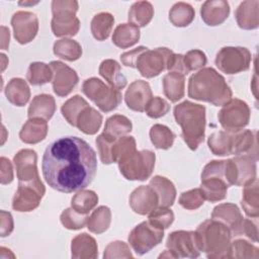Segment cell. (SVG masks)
I'll use <instances>...</instances> for the list:
<instances>
[{
	"mask_svg": "<svg viewBox=\"0 0 259 259\" xmlns=\"http://www.w3.org/2000/svg\"><path fill=\"white\" fill-rule=\"evenodd\" d=\"M42 175L53 189L70 193L87 187L97 170L96 153L78 137H65L51 143L42 156Z\"/></svg>",
	"mask_w": 259,
	"mask_h": 259,
	"instance_id": "cell-1",
	"label": "cell"
},
{
	"mask_svg": "<svg viewBox=\"0 0 259 259\" xmlns=\"http://www.w3.org/2000/svg\"><path fill=\"white\" fill-rule=\"evenodd\" d=\"M232 90L225 78L213 68H202L188 80V96L222 106L232 99Z\"/></svg>",
	"mask_w": 259,
	"mask_h": 259,
	"instance_id": "cell-2",
	"label": "cell"
},
{
	"mask_svg": "<svg viewBox=\"0 0 259 259\" xmlns=\"http://www.w3.org/2000/svg\"><path fill=\"white\" fill-rule=\"evenodd\" d=\"M174 118L181 126V137L188 148L195 151L205 135V107L185 100L174 107Z\"/></svg>",
	"mask_w": 259,
	"mask_h": 259,
	"instance_id": "cell-3",
	"label": "cell"
},
{
	"mask_svg": "<svg viewBox=\"0 0 259 259\" xmlns=\"http://www.w3.org/2000/svg\"><path fill=\"white\" fill-rule=\"evenodd\" d=\"M195 232L201 252H204L207 258H228L232 234L225 224L213 219L206 220Z\"/></svg>",
	"mask_w": 259,
	"mask_h": 259,
	"instance_id": "cell-4",
	"label": "cell"
},
{
	"mask_svg": "<svg viewBox=\"0 0 259 259\" xmlns=\"http://www.w3.org/2000/svg\"><path fill=\"white\" fill-rule=\"evenodd\" d=\"M229 186L231 185L227 176L226 160H212L204 166L199 188L205 200L210 202L223 200L227 195Z\"/></svg>",
	"mask_w": 259,
	"mask_h": 259,
	"instance_id": "cell-5",
	"label": "cell"
},
{
	"mask_svg": "<svg viewBox=\"0 0 259 259\" xmlns=\"http://www.w3.org/2000/svg\"><path fill=\"white\" fill-rule=\"evenodd\" d=\"M78 2L75 0H54L52 2L53 18L51 27L56 36H73L80 28V21L76 16Z\"/></svg>",
	"mask_w": 259,
	"mask_h": 259,
	"instance_id": "cell-6",
	"label": "cell"
},
{
	"mask_svg": "<svg viewBox=\"0 0 259 259\" xmlns=\"http://www.w3.org/2000/svg\"><path fill=\"white\" fill-rule=\"evenodd\" d=\"M82 92L92 100L103 112H110L121 102V92L113 87L107 86L98 78L86 79L82 84Z\"/></svg>",
	"mask_w": 259,
	"mask_h": 259,
	"instance_id": "cell-7",
	"label": "cell"
},
{
	"mask_svg": "<svg viewBox=\"0 0 259 259\" xmlns=\"http://www.w3.org/2000/svg\"><path fill=\"white\" fill-rule=\"evenodd\" d=\"M156 155L150 150L136 151L127 158L119 161V172L127 180H147L153 173Z\"/></svg>",
	"mask_w": 259,
	"mask_h": 259,
	"instance_id": "cell-8",
	"label": "cell"
},
{
	"mask_svg": "<svg viewBox=\"0 0 259 259\" xmlns=\"http://www.w3.org/2000/svg\"><path fill=\"white\" fill-rule=\"evenodd\" d=\"M252 61L251 53L243 47H224L217 56L214 63L219 70L228 75L247 71Z\"/></svg>",
	"mask_w": 259,
	"mask_h": 259,
	"instance_id": "cell-9",
	"label": "cell"
},
{
	"mask_svg": "<svg viewBox=\"0 0 259 259\" xmlns=\"http://www.w3.org/2000/svg\"><path fill=\"white\" fill-rule=\"evenodd\" d=\"M164 237V230L149 221L136 226L128 235V243L138 255H144L160 244Z\"/></svg>",
	"mask_w": 259,
	"mask_h": 259,
	"instance_id": "cell-10",
	"label": "cell"
},
{
	"mask_svg": "<svg viewBox=\"0 0 259 259\" xmlns=\"http://www.w3.org/2000/svg\"><path fill=\"white\" fill-rule=\"evenodd\" d=\"M218 118L223 128L227 132H239L249 123L250 108L245 101L234 98L223 105V108L219 111Z\"/></svg>",
	"mask_w": 259,
	"mask_h": 259,
	"instance_id": "cell-11",
	"label": "cell"
},
{
	"mask_svg": "<svg viewBox=\"0 0 259 259\" xmlns=\"http://www.w3.org/2000/svg\"><path fill=\"white\" fill-rule=\"evenodd\" d=\"M45 192L46 188L40 178L31 181H19L12 199V208L20 212L31 211L39 205Z\"/></svg>",
	"mask_w": 259,
	"mask_h": 259,
	"instance_id": "cell-12",
	"label": "cell"
},
{
	"mask_svg": "<svg viewBox=\"0 0 259 259\" xmlns=\"http://www.w3.org/2000/svg\"><path fill=\"white\" fill-rule=\"evenodd\" d=\"M173 52L167 48H157L155 50H147L142 53L137 62L136 67L140 74L145 78H153L167 70L168 59Z\"/></svg>",
	"mask_w": 259,
	"mask_h": 259,
	"instance_id": "cell-13",
	"label": "cell"
},
{
	"mask_svg": "<svg viewBox=\"0 0 259 259\" xmlns=\"http://www.w3.org/2000/svg\"><path fill=\"white\" fill-rule=\"evenodd\" d=\"M166 247L171 250L177 258H196L201 253L197 234L193 231L172 232L167 238Z\"/></svg>",
	"mask_w": 259,
	"mask_h": 259,
	"instance_id": "cell-14",
	"label": "cell"
},
{
	"mask_svg": "<svg viewBox=\"0 0 259 259\" xmlns=\"http://www.w3.org/2000/svg\"><path fill=\"white\" fill-rule=\"evenodd\" d=\"M49 65L53 70L54 92L60 97L69 95L79 81L76 71L60 61H52Z\"/></svg>",
	"mask_w": 259,
	"mask_h": 259,
	"instance_id": "cell-15",
	"label": "cell"
},
{
	"mask_svg": "<svg viewBox=\"0 0 259 259\" xmlns=\"http://www.w3.org/2000/svg\"><path fill=\"white\" fill-rule=\"evenodd\" d=\"M15 39L20 45L30 42L38 31V19L30 11H17L11 17Z\"/></svg>",
	"mask_w": 259,
	"mask_h": 259,
	"instance_id": "cell-16",
	"label": "cell"
},
{
	"mask_svg": "<svg viewBox=\"0 0 259 259\" xmlns=\"http://www.w3.org/2000/svg\"><path fill=\"white\" fill-rule=\"evenodd\" d=\"M228 162L232 185L244 186L256 178V160L251 156H236Z\"/></svg>",
	"mask_w": 259,
	"mask_h": 259,
	"instance_id": "cell-17",
	"label": "cell"
},
{
	"mask_svg": "<svg viewBox=\"0 0 259 259\" xmlns=\"http://www.w3.org/2000/svg\"><path fill=\"white\" fill-rule=\"evenodd\" d=\"M153 98L150 84L144 80H136L130 84L124 94L127 107L134 111L144 112L150 100Z\"/></svg>",
	"mask_w": 259,
	"mask_h": 259,
	"instance_id": "cell-18",
	"label": "cell"
},
{
	"mask_svg": "<svg viewBox=\"0 0 259 259\" xmlns=\"http://www.w3.org/2000/svg\"><path fill=\"white\" fill-rule=\"evenodd\" d=\"M130 205L139 214H149L159 205V197L150 185H141L130 195Z\"/></svg>",
	"mask_w": 259,
	"mask_h": 259,
	"instance_id": "cell-19",
	"label": "cell"
},
{
	"mask_svg": "<svg viewBox=\"0 0 259 259\" xmlns=\"http://www.w3.org/2000/svg\"><path fill=\"white\" fill-rule=\"evenodd\" d=\"M37 155L34 150L22 149L13 158L18 181H31L39 178L36 167Z\"/></svg>",
	"mask_w": 259,
	"mask_h": 259,
	"instance_id": "cell-20",
	"label": "cell"
},
{
	"mask_svg": "<svg viewBox=\"0 0 259 259\" xmlns=\"http://www.w3.org/2000/svg\"><path fill=\"white\" fill-rule=\"evenodd\" d=\"M211 219L225 224L230 229L233 236H241L244 218L236 204L226 202L217 205L212 209Z\"/></svg>",
	"mask_w": 259,
	"mask_h": 259,
	"instance_id": "cell-21",
	"label": "cell"
},
{
	"mask_svg": "<svg viewBox=\"0 0 259 259\" xmlns=\"http://www.w3.org/2000/svg\"><path fill=\"white\" fill-rule=\"evenodd\" d=\"M230 14V5L225 0H207L200 7L201 19L209 26L222 24Z\"/></svg>",
	"mask_w": 259,
	"mask_h": 259,
	"instance_id": "cell-22",
	"label": "cell"
},
{
	"mask_svg": "<svg viewBox=\"0 0 259 259\" xmlns=\"http://www.w3.org/2000/svg\"><path fill=\"white\" fill-rule=\"evenodd\" d=\"M237 23L242 29H255L259 26V1L247 0L240 3L235 11Z\"/></svg>",
	"mask_w": 259,
	"mask_h": 259,
	"instance_id": "cell-23",
	"label": "cell"
},
{
	"mask_svg": "<svg viewBox=\"0 0 259 259\" xmlns=\"http://www.w3.org/2000/svg\"><path fill=\"white\" fill-rule=\"evenodd\" d=\"M71 256L74 259H95L98 256V247L95 239L86 233L73 238Z\"/></svg>",
	"mask_w": 259,
	"mask_h": 259,
	"instance_id": "cell-24",
	"label": "cell"
},
{
	"mask_svg": "<svg viewBox=\"0 0 259 259\" xmlns=\"http://www.w3.org/2000/svg\"><path fill=\"white\" fill-rule=\"evenodd\" d=\"M56 111V102L52 95L49 94H38L31 100L27 116L28 118H41L45 120H50Z\"/></svg>",
	"mask_w": 259,
	"mask_h": 259,
	"instance_id": "cell-25",
	"label": "cell"
},
{
	"mask_svg": "<svg viewBox=\"0 0 259 259\" xmlns=\"http://www.w3.org/2000/svg\"><path fill=\"white\" fill-rule=\"evenodd\" d=\"M48 130L47 120L36 117L28 118L19 132V138L25 144H37L46 139Z\"/></svg>",
	"mask_w": 259,
	"mask_h": 259,
	"instance_id": "cell-26",
	"label": "cell"
},
{
	"mask_svg": "<svg viewBox=\"0 0 259 259\" xmlns=\"http://www.w3.org/2000/svg\"><path fill=\"white\" fill-rule=\"evenodd\" d=\"M149 185L152 186L158 194V206L170 207L174 203L176 198V189L173 182L168 178L161 175H156L151 179Z\"/></svg>",
	"mask_w": 259,
	"mask_h": 259,
	"instance_id": "cell-27",
	"label": "cell"
},
{
	"mask_svg": "<svg viewBox=\"0 0 259 259\" xmlns=\"http://www.w3.org/2000/svg\"><path fill=\"white\" fill-rule=\"evenodd\" d=\"M235 134L227 131L212 133L207 139V146L212 154L217 156L233 155Z\"/></svg>",
	"mask_w": 259,
	"mask_h": 259,
	"instance_id": "cell-28",
	"label": "cell"
},
{
	"mask_svg": "<svg viewBox=\"0 0 259 259\" xmlns=\"http://www.w3.org/2000/svg\"><path fill=\"white\" fill-rule=\"evenodd\" d=\"M7 100L15 106H24L30 97V89L21 78H12L5 87Z\"/></svg>",
	"mask_w": 259,
	"mask_h": 259,
	"instance_id": "cell-29",
	"label": "cell"
},
{
	"mask_svg": "<svg viewBox=\"0 0 259 259\" xmlns=\"http://www.w3.org/2000/svg\"><path fill=\"white\" fill-rule=\"evenodd\" d=\"M99 74L107 81L110 87L120 90L126 86V78L121 73L120 65L115 60L107 59L102 61L99 66Z\"/></svg>",
	"mask_w": 259,
	"mask_h": 259,
	"instance_id": "cell-30",
	"label": "cell"
},
{
	"mask_svg": "<svg viewBox=\"0 0 259 259\" xmlns=\"http://www.w3.org/2000/svg\"><path fill=\"white\" fill-rule=\"evenodd\" d=\"M163 91L171 102H177L184 96L185 76L178 72H169L163 77Z\"/></svg>",
	"mask_w": 259,
	"mask_h": 259,
	"instance_id": "cell-31",
	"label": "cell"
},
{
	"mask_svg": "<svg viewBox=\"0 0 259 259\" xmlns=\"http://www.w3.org/2000/svg\"><path fill=\"white\" fill-rule=\"evenodd\" d=\"M140 28L132 23H122L115 27L112 34V42L120 48L126 49L136 45L140 39Z\"/></svg>",
	"mask_w": 259,
	"mask_h": 259,
	"instance_id": "cell-32",
	"label": "cell"
},
{
	"mask_svg": "<svg viewBox=\"0 0 259 259\" xmlns=\"http://www.w3.org/2000/svg\"><path fill=\"white\" fill-rule=\"evenodd\" d=\"M242 207L245 213L253 219L259 215V190L258 180L255 178L253 181L244 185L243 197L241 200Z\"/></svg>",
	"mask_w": 259,
	"mask_h": 259,
	"instance_id": "cell-33",
	"label": "cell"
},
{
	"mask_svg": "<svg viewBox=\"0 0 259 259\" xmlns=\"http://www.w3.org/2000/svg\"><path fill=\"white\" fill-rule=\"evenodd\" d=\"M102 123V115L93 107L87 106L79 114L76 127L86 135H94L98 132Z\"/></svg>",
	"mask_w": 259,
	"mask_h": 259,
	"instance_id": "cell-34",
	"label": "cell"
},
{
	"mask_svg": "<svg viewBox=\"0 0 259 259\" xmlns=\"http://www.w3.org/2000/svg\"><path fill=\"white\" fill-rule=\"evenodd\" d=\"M132 128V121L126 116L121 114H114L107 118L102 134H104L108 139L116 141L120 137L130 133Z\"/></svg>",
	"mask_w": 259,
	"mask_h": 259,
	"instance_id": "cell-35",
	"label": "cell"
},
{
	"mask_svg": "<svg viewBox=\"0 0 259 259\" xmlns=\"http://www.w3.org/2000/svg\"><path fill=\"white\" fill-rule=\"evenodd\" d=\"M154 16L153 5L148 1L135 2L128 11V21L138 27L146 26Z\"/></svg>",
	"mask_w": 259,
	"mask_h": 259,
	"instance_id": "cell-36",
	"label": "cell"
},
{
	"mask_svg": "<svg viewBox=\"0 0 259 259\" xmlns=\"http://www.w3.org/2000/svg\"><path fill=\"white\" fill-rule=\"evenodd\" d=\"M114 17L108 12H100L94 15L91 20V32L95 39L105 40L113 27Z\"/></svg>",
	"mask_w": 259,
	"mask_h": 259,
	"instance_id": "cell-37",
	"label": "cell"
},
{
	"mask_svg": "<svg viewBox=\"0 0 259 259\" xmlns=\"http://www.w3.org/2000/svg\"><path fill=\"white\" fill-rule=\"evenodd\" d=\"M195 11L193 7L185 2L175 3L169 11V20L174 26L185 27L194 19Z\"/></svg>",
	"mask_w": 259,
	"mask_h": 259,
	"instance_id": "cell-38",
	"label": "cell"
},
{
	"mask_svg": "<svg viewBox=\"0 0 259 259\" xmlns=\"http://www.w3.org/2000/svg\"><path fill=\"white\" fill-rule=\"evenodd\" d=\"M111 222V211L110 208L101 205L98 206L87 221V228L91 233L94 234H102L104 233L110 226Z\"/></svg>",
	"mask_w": 259,
	"mask_h": 259,
	"instance_id": "cell-39",
	"label": "cell"
},
{
	"mask_svg": "<svg viewBox=\"0 0 259 259\" xmlns=\"http://www.w3.org/2000/svg\"><path fill=\"white\" fill-rule=\"evenodd\" d=\"M54 54L66 61L73 62L78 60L82 55L80 44L71 38H62L57 40L53 47Z\"/></svg>",
	"mask_w": 259,
	"mask_h": 259,
	"instance_id": "cell-40",
	"label": "cell"
},
{
	"mask_svg": "<svg viewBox=\"0 0 259 259\" xmlns=\"http://www.w3.org/2000/svg\"><path fill=\"white\" fill-rule=\"evenodd\" d=\"M26 78L33 86L44 85L53 80V70L50 65L42 62H33L27 69Z\"/></svg>",
	"mask_w": 259,
	"mask_h": 259,
	"instance_id": "cell-41",
	"label": "cell"
},
{
	"mask_svg": "<svg viewBox=\"0 0 259 259\" xmlns=\"http://www.w3.org/2000/svg\"><path fill=\"white\" fill-rule=\"evenodd\" d=\"M149 134L152 144L155 146V148L161 150L171 148L175 140V134L168 126L160 123L154 124Z\"/></svg>",
	"mask_w": 259,
	"mask_h": 259,
	"instance_id": "cell-42",
	"label": "cell"
},
{
	"mask_svg": "<svg viewBox=\"0 0 259 259\" xmlns=\"http://www.w3.org/2000/svg\"><path fill=\"white\" fill-rule=\"evenodd\" d=\"M98 202V195L93 190L81 189L71 199V206L80 213L88 214Z\"/></svg>",
	"mask_w": 259,
	"mask_h": 259,
	"instance_id": "cell-43",
	"label": "cell"
},
{
	"mask_svg": "<svg viewBox=\"0 0 259 259\" xmlns=\"http://www.w3.org/2000/svg\"><path fill=\"white\" fill-rule=\"evenodd\" d=\"M89 106L88 102L80 95H75L68 99L61 107V112L65 119L73 126H76V121L79 114L84 108Z\"/></svg>",
	"mask_w": 259,
	"mask_h": 259,
	"instance_id": "cell-44",
	"label": "cell"
},
{
	"mask_svg": "<svg viewBox=\"0 0 259 259\" xmlns=\"http://www.w3.org/2000/svg\"><path fill=\"white\" fill-rule=\"evenodd\" d=\"M137 151L136 140L132 136H122L117 139L111 149V156L113 163H118L119 161L127 158L133 153Z\"/></svg>",
	"mask_w": 259,
	"mask_h": 259,
	"instance_id": "cell-45",
	"label": "cell"
},
{
	"mask_svg": "<svg viewBox=\"0 0 259 259\" xmlns=\"http://www.w3.org/2000/svg\"><path fill=\"white\" fill-rule=\"evenodd\" d=\"M259 249L246 240L238 239L231 243L228 258H258Z\"/></svg>",
	"mask_w": 259,
	"mask_h": 259,
	"instance_id": "cell-46",
	"label": "cell"
},
{
	"mask_svg": "<svg viewBox=\"0 0 259 259\" xmlns=\"http://www.w3.org/2000/svg\"><path fill=\"white\" fill-rule=\"evenodd\" d=\"M88 218V214L80 213L71 206L63 210L60 221L61 224L68 230H79L87 225Z\"/></svg>",
	"mask_w": 259,
	"mask_h": 259,
	"instance_id": "cell-47",
	"label": "cell"
},
{
	"mask_svg": "<svg viewBox=\"0 0 259 259\" xmlns=\"http://www.w3.org/2000/svg\"><path fill=\"white\" fill-rule=\"evenodd\" d=\"M204 200L205 198L202 194L201 189L194 188V189H190L188 191L182 192L179 196L178 202L183 208L193 210L200 207L203 204Z\"/></svg>",
	"mask_w": 259,
	"mask_h": 259,
	"instance_id": "cell-48",
	"label": "cell"
},
{
	"mask_svg": "<svg viewBox=\"0 0 259 259\" xmlns=\"http://www.w3.org/2000/svg\"><path fill=\"white\" fill-rule=\"evenodd\" d=\"M149 222L160 229L169 228L174 221V213L169 207L158 206L149 213Z\"/></svg>",
	"mask_w": 259,
	"mask_h": 259,
	"instance_id": "cell-49",
	"label": "cell"
},
{
	"mask_svg": "<svg viewBox=\"0 0 259 259\" xmlns=\"http://www.w3.org/2000/svg\"><path fill=\"white\" fill-rule=\"evenodd\" d=\"M206 61L205 54L200 50H191L183 56V63L187 73L202 68L206 64Z\"/></svg>",
	"mask_w": 259,
	"mask_h": 259,
	"instance_id": "cell-50",
	"label": "cell"
},
{
	"mask_svg": "<svg viewBox=\"0 0 259 259\" xmlns=\"http://www.w3.org/2000/svg\"><path fill=\"white\" fill-rule=\"evenodd\" d=\"M133 254L126 243L114 241L109 243L103 253V258H132Z\"/></svg>",
	"mask_w": 259,
	"mask_h": 259,
	"instance_id": "cell-51",
	"label": "cell"
},
{
	"mask_svg": "<svg viewBox=\"0 0 259 259\" xmlns=\"http://www.w3.org/2000/svg\"><path fill=\"white\" fill-rule=\"evenodd\" d=\"M170 110L169 103L160 96H154L146 107V113L151 118H159L164 116Z\"/></svg>",
	"mask_w": 259,
	"mask_h": 259,
	"instance_id": "cell-52",
	"label": "cell"
},
{
	"mask_svg": "<svg viewBox=\"0 0 259 259\" xmlns=\"http://www.w3.org/2000/svg\"><path fill=\"white\" fill-rule=\"evenodd\" d=\"M114 142L115 141L108 139L104 134L99 135L95 140L100 160L105 165L113 163L112 156H111V149Z\"/></svg>",
	"mask_w": 259,
	"mask_h": 259,
	"instance_id": "cell-53",
	"label": "cell"
},
{
	"mask_svg": "<svg viewBox=\"0 0 259 259\" xmlns=\"http://www.w3.org/2000/svg\"><path fill=\"white\" fill-rule=\"evenodd\" d=\"M13 180V168L9 159L0 158V181L1 184H9Z\"/></svg>",
	"mask_w": 259,
	"mask_h": 259,
	"instance_id": "cell-54",
	"label": "cell"
},
{
	"mask_svg": "<svg viewBox=\"0 0 259 259\" xmlns=\"http://www.w3.org/2000/svg\"><path fill=\"white\" fill-rule=\"evenodd\" d=\"M167 70L169 72H178L183 74L184 76L187 75V71L184 67L183 63V55L181 54H174L172 53L168 59V64H167Z\"/></svg>",
	"mask_w": 259,
	"mask_h": 259,
	"instance_id": "cell-55",
	"label": "cell"
},
{
	"mask_svg": "<svg viewBox=\"0 0 259 259\" xmlns=\"http://www.w3.org/2000/svg\"><path fill=\"white\" fill-rule=\"evenodd\" d=\"M147 50H148V48L141 46V47H138V48H136V49H134L130 52H125V53L120 55V61L124 66L135 68L136 67V62H137L139 56Z\"/></svg>",
	"mask_w": 259,
	"mask_h": 259,
	"instance_id": "cell-56",
	"label": "cell"
},
{
	"mask_svg": "<svg viewBox=\"0 0 259 259\" xmlns=\"http://www.w3.org/2000/svg\"><path fill=\"white\" fill-rule=\"evenodd\" d=\"M13 218L10 212L1 210L0 211V236L1 237H7L9 236L13 231Z\"/></svg>",
	"mask_w": 259,
	"mask_h": 259,
	"instance_id": "cell-57",
	"label": "cell"
},
{
	"mask_svg": "<svg viewBox=\"0 0 259 259\" xmlns=\"http://www.w3.org/2000/svg\"><path fill=\"white\" fill-rule=\"evenodd\" d=\"M244 235L253 242L258 241V230H257V224L249 219H244L242 224V230H241V236Z\"/></svg>",
	"mask_w": 259,
	"mask_h": 259,
	"instance_id": "cell-58",
	"label": "cell"
},
{
	"mask_svg": "<svg viewBox=\"0 0 259 259\" xmlns=\"http://www.w3.org/2000/svg\"><path fill=\"white\" fill-rule=\"evenodd\" d=\"M9 39H10L9 29L6 26L2 25L1 26V49L2 50H8Z\"/></svg>",
	"mask_w": 259,
	"mask_h": 259,
	"instance_id": "cell-59",
	"label": "cell"
},
{
	"mask_svg": "<svg viewBox=\"0 0 259 259\" xmlns=\"http://www.w3.org/2000/svg\"><path fill=\"white\" fill-rule=\"evenodd\" d=\"M5 251H6L5 247H1V248H0V258H1V259L15 258V255H14L10 250H8V252H5Z\"/></svg>",
	"mask_w": 259,
	"mask_h": 259,
	"instance_id": "cell-60",
	"label": "cell"
},
{
	"mask_svg": "<svg viewBox=\"0 0 259 259\" xmlns=\"http://www.w3.org/2000/svg\"><path fill=\"white\" fill-rule=\"evenodd\" d=\"M159 258H177V256L171 250L167 249L162 254L159 255Z\"/></svg>",
	"mask_w": 259,
	"mask_h": 259,
	"instance_id": "cell-61",
	"label": "cell"
},
{
	"mask_svg": "<svg viewBox=\"0 0 259 259\" xmlns=\"http://www.w3.org/2000/svg\"><path fill=\"white\" fill-rule=\"evenodd\" d=\"M0 56H1V61H2V67H1V70H2V71H4V69L6 68V66H7V64H8V60H7V58H6V56H5L4 54H1Z\"/></svg>",
	"mask_w": 259,
	"mask_h": 259,
	"instance_id": "cell-62",
	"label": "cell"
}]
</instances>
